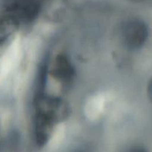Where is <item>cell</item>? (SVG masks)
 <instances>
[{
  "instance_id": "7",
  "label": "cell",
  "mask_w": 152,
  "mask_h": 152,
  "mask_svg": "<svg viewBox=\"0 0 152 152\" xmlns=\"http://www.w3.org/2000/svg\"><path fill=\"white\" fill-rule=\"evenodd\" d=\"M147 94H148L149 100L152 102V79L150 80L147 86Z\"/></svg>"
},
{
  "instance_id": "9",
  "label": "cell",
  "mask_w": 152,
  "mask_h": 152,
  "mask_svg": "<svg viewBox=\"0 0 152 152\" xmlns=\"http://www.w3.org/2000/svg\"><path fill=\"white\" fill-rule=\"evenodd\" d=\"M129 1H133V2H141V1H145V0H129Z\"/></svg>"
},
{
  "instance_id": "3",
  "label": "cell",
  "mask_w": 152,
  "mask_h": 152,
  "mask_svg": "<svg viewBox=\"0 0 152 152\" xmlns=\"http://www.w3.org/2000/svg\"><path fill=\"white\" fill-rule=\"evenodd\" d=\"M39 11L37 0H8L6 13L16 16L20 23L34 20Z\"/></svg>"
},
{
  "instance_id": "5",
  "label": "cell",
  "mask_w": 152,
  "mask_h": 152,
  "mask_svg": "<svg viewBox=\"0 0 152 152\" xmlns=\"http://www.w3.org/2000/svg\"><path fill=\"white\" fill-rule=\"evenodd\" d=\"M57 123L52 119L35 112L34 116V135L37 144L44 146L51 137Z\"/></svg>"
},
{
  "instance_id": "8",
  "label": "cell",
  "mask_w": 152,
  "mask_h": 152,
  "mask_svg": "<svg viewBox=\"0 0 152 152\" xmlns=\"http://www.w3.org/2000/svg\"><path fill=\"white\" fill-rule=\"evenodd\" d=\"M127 152H148L145 148L142 147H134V148L129 149Z\"/></svg>"
},
{
  "instance_id": "10",
  "label": "cell",
  "mask_w": 152,
  "mask_h": 152,
  "mask_svg": "<svg viewBox=\"0 0 152 152\" xmlns=\"http://www.w3.org/2000/svg\"><path fill=\"white\" fill-rule=\"evenodd\" d=\"M78 152H81V151H78Z\"/></svg>"
},
{
  "instance_id": "2",
  "label": "cell",
  "mask_w": 152,
  "mask_h": 152,
  "mask_svg": "<svg viewBox=\"0 0 152 152\" xmlns=\"http://www.w3.org/2000/svg\"><path fill=\"white\" fill-rule=\"evenodd\" d=\"M121 35L123 44L127 48L137 50L144 45L148 39V27L140 19H129L123 23Z\"/></svg>"
},
{
  "instance_id": "4",
  "label": "cell",
  "mask_w": 152,
  "mask_h": 152,
  "mask_svg": "<svg viewBox=\"0 0 152 152\" xmlns=\"http://www.w3.org/2000/svg\"><path fill=\"white\" fill-rule=\"evenodd\" d=\"M50 71L52 77L63 86H68L75 76L74 68L71 60L63 53L56 56Z\"/></svg>"
},
{
  "instance_id": "1",
  "label": "cell",
  "mask_w": 152,
  "mask_h": 152,
  "mask_svg": "<svg viewBox=\"0 0 152 152\" xmlns=\"http://www.w3.org/2000/svg\"><path fill=\"white\" fill-rule=\"evenodd\" d=\"M35 112L43 114L58 123L68 117L69 107L63 99L42 93L35 99Z\"/></svg>"
},
{
  "instance_id": "6",
  "label": "cell",
  "mask_w": 152,
  "mask_h": 152,
  "mask_svg": "<svg viewBox=\"0 0 152 152\" xmlns=\"http://www.w3.org/2000/svg\"><path fill=\"white\" fill-rule=\"evenodd\" d=\"M20 25L19 19L13 15L4 13L0 16V46L16 32Z\"/></svg>"
}]
</instances>
